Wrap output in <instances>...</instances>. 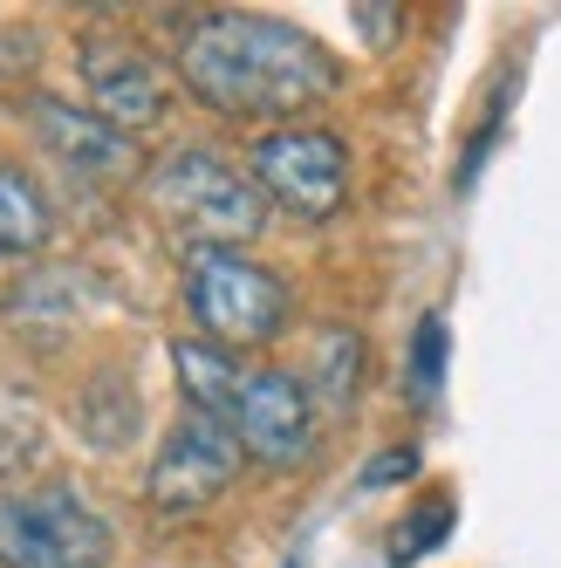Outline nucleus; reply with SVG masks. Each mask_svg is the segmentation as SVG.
Returning a JSON list of instances; mask_svg holds the SVG:
<instances>
[{
    "mask_svg": "<svg viewBox=\"0 0 561 568\" xmlns=\"http://www.w3.org/2000/svg\"><path fill=\"white\" fill-rule=\"evenodd\" d=\"M446 535H452V507H446V500H431V514H425V520L411 514V520L390 535V561H397V568H411L418 555H431Z\"/></svg>",
    "mask_w": 561,
    "mask_h": 568,
    "instance_id": "4468645a",
    "label": "nucleus"
},
{
    "mask_svg": "<svg viewBox=\"0 0 561 568\" xmlns=\"http://www.w3.org/2000/svg\"><path fill=\"white\" fill-rule=\"evenodd\" d=\"M411 473H418V453L411 445H390V459L364 466V486H390V479H411Z\"/></svg>",
    "mask_w": 561,
    "mask_h": 568,
    "instance_id": "2eb2a0df",
    "label": "nucleus"
},
{
    "mask_svg": "<svg viewBox=\"0 0 561 568\" xmlns=\"http://www.w3.org/2000/svg\"><path fill=\"white\" fill-rule=\"evenodd\" d=\"M28 124H34V138H42V144L62 158L75 179L124 185V179H137V172H144L137 138H124L116 124H103L96 110L69 103V97H28Z\"/></svg>",
    "mask_w": 561,
    "mask_h": 568,
    "instance_id": "6e6552de",
    "label": "nucleus"
},
{
    "mask_svg": "<svg viewBox=\"0 0 561 568\" xmlns=\"http://www.w3.org/2000/svg\"><path fill=\"white\" fill-rule=\"evenodd\" d=\"M172 371H178V384H185V404H192V412H206V418L226 425L233 390H239V377H247V363H239L233 349H220V343H206V336H178V343H172Z\"/></svg>",
    "mask_w": 561,
    "mask_h": 568,
    "instance_id": "9d476101",
    "label": "nucleus"
},
{
    "mask_svg": "<svg viewBox=\"0 0 561 568\" xmlns=\"http://www.w3.org/2000/svg\"><path fill=\"white\" fill-rule=\"evenodd\" d=\"M144 192H151L157 220L185 240V254L192 247H247L267 226V199H261L254 172H239L213 144H178L157 165H144Z\"/></svg>",
    "mask_w": 561,
    "mask_h": 568,
    "instance_id": "f03ea898",
    "label": "nucleus"
},
{
    "mask_svg": "<svg viewBox=\"0 0 561 568\" xmlns=\"http://www.w3.org/2000/svg\"><path fill=\"white\" fill-rule=\"evenodd\" d=\"M110 520L69 479L8 486L0 494V568H110Z\"/></svg>",
    "mask_w": 561,
    "mask_h": 568,
    "instance_id": "20e7f679",
    "label": "nucleus"
},
{
    "mask_svg": "<svg viewBox=\"0 0 561 568\" xmlns=\"http://www.w3.org/2000/svg\"><path fill=\"white\" fill-rule=\"evenodd\" d=\"M178 83L233 124H280L336 97L343 62L295 21L213 8L178 34Z\"/></svg>",
    "mask_w": 561,
    "mask_h": 568,
    "instance_id": "f257e3e1",
    "label": "nucleus"
},
{
    "mask_svg": "<svg viewBox=\"0 0 561 568\" xmlns=\"http://www.w3.org/2000/svg\"><path fill=\"white\" fill-rule=\"evenodd\" d=\"M356 377H364V343H356L349 329H323V343H315V371H308L315 404L349 412V404H356Z\"/></svg>",
    "mask_w": 561,
    "mask_h": 568,
    "instance_id": "f8f14e48",
    "label": "nucleus"
},
{
    "mask_svg": "<svg viewBox=\"0 0 561 568\" xmlns=\"http://www.w3.org/2000/svg\"><path fill=\"white\" fill-rule=\"evenodd\" d=\"M438 384H446V315H425L411 336V363H405V390L411 404H438Z\"/></svg>",
    "mask_w": 561,
    "mask_h": 568,
    "instance_id": "ddd939ff",
    "label": "nucleus"
},
{
    "mask_svg": "<svg viewBox=\"0 0 561 568\" xmlns=\"http://www.w3.org/2000/svg\"><path fill=\"white\" fill-rule=\"evenodd\" d=\"M247 172L267 206L295 213V220H329L349 199V144L323 124H280L254 138Z\"/></svg>",
    "mask_w": 561,
    "mask_h": 568,
    "instance_id": "39448f33",
    "label": "nucleus"
},
{
    "mask_svg": "<svg viewBox=\"0 0 561 568\" xmlns=\"http://www.w3.org/2000/svg\"><path fill=\"white\" fill-rule=\"evenodd\" d=\"M239 466H247V453H239L233 425H220V418H206V412H192V404H185V412L172 418V432H165V445L151 453L144 500L165 514V520L206 514L226 486L239 479Z\"/></svg>",
    "mask_w": 561,
    "mask_h": 568,
    "instance_id": "0eeeda50",
    "label": "nucleus"
},
{
    "mask_svg": "<svg viewBox=\"0 0 561 568\" xmlns=\"http://www.w3.org/2000/svg\"><path fill=\"white\" fill-rule=\"evenodd\" d=\"M83 83H90V110L103 124H116L124 138L165 124V69L131 42H83Z\"/></svg>",
    "mask_w": 561,
    "mask_h": 568,
    "instance_id": "1a4fd4ad",
    "label": "nucleus"
},
{
    "mask_svg": "<svg viewBox=\"0 0 561 568\" xmlns=\"http://www.w3.org/2000/svg\"><path fill=\"white\" fill-rule=\"evenodd\" d=\"M239 453L267 473H295L315 459V438H323V412H315V390L308 377L280 371V363H247V377L233 390V412H226Z\"/></svg>",
    "mask_w": 561,
    "mask_h": 568,
    "instance_id": "423d86ee",
    "label": "nucleus"
},
{
    "mask_svg": "<svg viewBox=\"0 0 561 568\" xmlns=\"http://www.w3.org/2000/svg\"><path fill=\"white\" fill-rule=\"evenodd\" d=\"M55 233V213L28 172L0 165V261H34Z\"/></svg>",
    "mask_w": 561,
    "mask_h": 568,
    "instance_id": "9b49d317",
    "label": "nucleus"
},
{
    "mask_svg": "<svg viewBox=\"0 0 561 568\" xmlns=\"http://www.w3.org/2000/svg\"><path fill=\"white\" fill-rule=\"evenodd\" d=\"M185 308L198 336L220 349H261L288 329V281L261 267L247 247H192L185 254Z\"/></svg>",
    "mask_w": 561,
    "mask_h": 568,
    "instance_id": "7ed1b4c3",
    "label": "nucleus"
}]
</instances>
